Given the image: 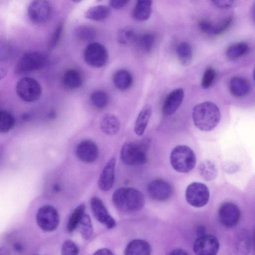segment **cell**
I'll return each mask as SVG.
<instances>
[{
  "mask_svg": "<svg viewBox=\"0 0 255 255\" xmlns=\"http://www.w3.org/2000/svg\"><path fill=\"white\" fill-rule=\"evenodd\" d=\"M100 128L104 133L113 135L119 131L120 122L116 115L107 113L102 117L100 122Z\"/></svg>",
  "mask_w": 255,
  "mask_h": 255,
  "instance_id": "cell-19",
  "label": "cell"
},
{
  "mask_svg": "<svg viewBox=\"0 0 255 255\" xmlns=\"http://www.w3.org/2000/svg\"><path fill=\"white\" fill-rule=\"evenodd\" d=\"M134 30L130 27H125L120 30L117 35V40L122 44L134 42L137 37Z\"/></svg>",
  "mask_w": 255,
  "mask_h": 255,
  "instance_id": "cell-35",
  "label": "cell"
},
{
  "mask_svg": "<svg viewBox=\"0 0 255 255\" xmlns=\"http://www.w3.org/2000/svg\"><path fill=\"white\" fill-rule=\"evenodd\" d=\"M77 228L79 229L82 237L86 240L91 239L93 236V229L89 216L85 214Z\"/></svg>",
  "mask_w": 255,
  "mask_h": 255,
  "instance_id": "cell-34",
  "label": "cell"
},
{
  "mask_svg": "<svg viewBox=\"0 0 255 255\" xmlns=\"http://www.w3.org/2000/svg\"><path fill=\"white\" fill-rule=\"evenodd\" d=\"M218 218L221 224L227 228H233L239 223L241 212L237 205L232 202L222 204L218 212Z\"/></svg>",
  "mask_w": 255,
  "mask_h": 255,
  "instance_id": "cell-12",
  "label": "cell"
},
{
  "mask_svg": "<svg viewBox=\"0 0 255 255\" xmlns=\"http://www.w3.org/2000/svg\"><path fill=\"white\" fill-rule=\"evenodd\" d=\"M213 4L220 8L227 9L234 6L236 1L229 0H218L212 1Z\"/></svg>",
  "mask_w": 255,
  "mask_h": 255,
  "instance_id": "cell-41",
  "label": "cell"
},
{
  "mask_svg": "<svg viewBox=\"0 0 255 255\" xmlns=\"http://www.w3.org/2000/svg\"><path fill=\"white\" fill-rule=\"evenodd\" d=\"M46 60V56L40 52H26L17 61L15 72L21 74L39 70L44 67Z\"/></svg>",
  "mask_w": 255,
  "mask_h": 255,
  "instance_id": "cell-5",
  "label": "cell"
},
{
  "mask_svg": "<svg viewBox=\"0 0 255 255\" xmlns=\"http://www.w3.org/2000/svg\"><path fill=\"white\" fill-rule=\"evenodd\" d=\"M167 255H190L185 250L182 249H175L170 251Z\"/></svg>",
  "mask_w": 255,
  "mask_h": 255,
  "instance_id": "cell-44",
  "label": "cell"
},
{
  "mask_svg": "<svg viewBox=\"0 0 255 255\" xmlns=\"http://www.w3.org/2000/svg\"><path fill=\"white\" fill-rule=\"evenodd\" d=\"M109 96L104 91L99 90L93 92L90 96L92 105L98 109L105 108L109 103Z\"/></svg>",
  "mask_w": 255,
  "mask_h": 255,
  "instance_id": "cell-32",
  "label": "cell"
},
{
  "mask_svg": "<svg viewBox=\"0 0 255 255\" xmlns=\"http://www.w3.org/2000/svg\"><path fill=\"white\" fill-rule=\"evenodd\" d=\"M15 90L18 96L23 101L33 102L39 99L42 89L39 82L31 77H23L16 83Z\"/></svg>",
  "mask_w": 255,
  "mask_h": 255,
  "instance_id": "cell-6",
  "label": "cell"
},
{
  "mask_svg": "<svg viewBox=\"0 0 255 255\" xmlns=\"http://www.w3.org/2000/svg\"><path fill=\"white\" fill-rule=\"evenodd\" d=\"M93 255H114L111 251L108 249H102L96 251Z\"/></svg>",
  "mask_w": 255,
  "mask_h": 255,
  "instance_id": "cell-45",
  "label": "cell"
},
{
  "mask_svg": "<svg viewBox=\"0 0 255 255\" xmlns=\"http://www.w3.org/2000/svg\"><path fill=\"white\" fill-rule=\"evenodd\" d=\"M90 206L94 216L99 222L110 229L115 227V220L110 215L100 198L93 197L90 201Z\"/></svg>",
  "mask_w": 255,
  "mask_h": 255,
  "instance_id": "cell-14",
  "label": "cell"
},
{
  "mask_svg": "<svg viewBox=\"0 0 255 255\" xmlns=\"http://www.w3.org/2000/svg\"><path fill=\"white\" fill-rule=\"evenodd\" d=\"M75 35L79 40L89 41L95 38L96 31L94 27L91 26L81 25L75 28Z\"/></svg>",
  "mask_w": 255,
  "mask_h": 255,
  "instance_id": "cell-31",
  "label": "cell"
},
{
  "mask_svg": "<svg viewBox=\"0 0 255 255\" xmlns=\"http://www.w3.org/2000/svg\"><path fill=\"white\" fill-rule=\"evenodd\" d=\"M184 96V92L181 88H177L170 92L163 102L162 113L165 116H170L174 113L181 105Z\"/></svg>",
  "mask_w": 255,
  "mask_h": 255,
  "instance_id": "cell-17",
  "label": "cell"
},
{
  "mask_svg": "<svg viewBox=\"0 0 255 255\" xmlns=\"http://www.w3.org/2000/svg\"><path fill=\"white\" fill-rule=\"evenodd\" d=\"M195 126L202 131H210L218 124L221 114L217 106L211 102H204L196 105L192 112Z\"/></svg>",
  "mask_w": 255,
  "mask_h": 255,
  "instance_id": "cell-2",
  "label": "cell"
},
{
  "mask_svg": "<svg viewBox=\"0 0 255 255\" xmlns=\"http://www.w3.org/2000/svg\"><path fill=\"white\" fill-rule=\"evenodd\" d=\"M78 248L77 245L71 240H66L62 246V255H78Z\"/></svg>",
  "mask_w": 255,
  "mask_h": 255,
  "instance_id": "cell-40",
  "label": "cell"
},
{
  "mask_svg": "<svg viewBox=\"0 0 255 255\" xmlns=\"http://www.w3.org/2000/svg\"><path fill=\"white\" fill-rule=\"evenodd\" d=\"M213 23L207 19H202L199 21L200 29L204 33L211 34Z\"/></svg>",
  "mask_w": 255,
  "mask_h": 255,
  "instance_id": "cell-42",
  "label": "cell"
},
{
  "mask_svg": "<svg viewBox=\"0 0 255 255\" xmlns=\"http://www.w3.org/2000/svg\"><path fill=\"white\" fill-rule=\"evenodd\" d=\"M150 140L146 138L137 141H128L122 146L120 157L122 161L129 165H140L147 160V152Z\"/></svg>",
  "mask_w": 255,
  "mask_h": 255,
  "instance_id": "cell-3",
  "label": "cell"
},
{
  "mask_svg": "<svg viewBox=\"0 0 255 255\" xmlns=\"http://www.w3.org/2000/svg\"><path fill=\"white\" fill-rule=\"evenodd\" d=\"M111 13L110 7L106 5L99 4L90 7L86 11V18L94 20L101 21L108 17Z\"/></svg>",
  "mask_w": 255,
  "mask_h": 255,
  "instance_id": "cell-24",
  "label": "cell"
},
{
  "mask_svg": "<svg viewBox=\"0 0 255 255\" xmlns=\"http://www.w3.org/2000/svg\"><path fill=\"white\" fill-rule=\"evenodd\" d=\"M155 42L154 34L151 32H146L137 35L134 43L142 51L146 52L151 51Z\"/></svg>",
  "mask_w": 255,
  "mask_h": 255,
  "instance_id": "cell-26",
  "label": "cell"
},
{
  "mask_svg": "<svg viewBox=\"0 0 255 255\" xmlns=\"http://www.w3.org/2000/svg\"><path fill=\"white\" fill-rule=\"evenodd\" d=\"M113 82L118 90L125 91L129 89L133 83V77L131 73L126 69H120L114 75Z\"/></svg>",
  "mask_w": 255,
  "mask_h": 255,
  "instance_id": "cell-21",
  "label": "cell"
},
{
  "mask_svg": "<svg viewBox=\"0 0 255 255\" xmlns=\"http://www.w3.org/2000/svg\"><path fill=\"white\" fill-rule=\"evenodd\" d=\"M229 87L231 94L236 97L246 96L251 90L249 81L241 76L233 77L229 82Z\"/></svg>",
  "mask_w": 255,
  "mask_h": 255,
  "instance_id": "cell-18",
  "label": "cell"
},
{
  "mask_svg": "<svg viewBox=\"0 0 255 255\" xmlns=\"http://www.w3.org/2000/svg\"><path fill=\"white\" fill-rule=\"evenodd\" d=\"M13 248L16 252L20 253L23 251V247L21 244L16 243L14 244Z\"/></svg>",
  "mask_w": 255,
  "mask_h": 255,
  "instance_id": "cell-46",
  "label": "cell"
},
{
  "mask_svg": "<svg viewBox=\"0 0 255 255\" xmlns=\"http://www.w3.org/2000/svg\"><path fill=\"white\" fill-rule=\"evenodd\" d=\"M216 75L215 70L212 67H208L205 71L201 80L203 88H209L212 84Z\"/></svg>",
  "mask_w": 255,
  "mask_h": 255,
  "instance_id": "cell-39",
  "label": "cell"
},
{
  "mask_svg": "<svg viewBox=\"0 0 255 255\" xmlns=\"http://www.w3.org/2000/svg\"><path fill=\"white\" fill-rule=\"evenodd\" d=\"M170 160L173 168L180 173H187L191 171L196 162L194 151L184 145H178L173 149Z\"/></svg>",
  "mask_w": 255,
  "mask_h": 255,
  "instance_id": "cell-4",
  "label": "cell"
},
{
  "mask_svg": "<svg viewBox=\"0 0 255 255\" xmlns=\"http://www.w3.org/2000/svg\"><path fill=\"white\" fill-rule=\"evenodd\" d=\"M185 197L191 206L200 208L206 205L209 201L210 192L208 187L199 182H193L186 188Z\"/></svg>",
  "mask_w": 255,
  "mask_h": 255,
  "instance_id": "cell-9",
  "label": "cell"
},
{
  "mask_svg": "<svg viewBox=\"0 0 255 255\" xmlns=\"http://www.w3.org/2000/svg\"><path fill=\"white\" fill-rule=\"evenodd\" d=\"M233 16H228L217 24L213 23L212 35H218L223 33L233 23Z\"/></svg>",
  "mask_w": 255,
  "mask_h": 255,
  "instance_id": "cell-38",
  "label": "cell"
},
{
  "mask_svg": "<svg viewBox=\"0 0 255 255\" xmlns=\"http://www.w3.org/2000/svg\"><path fill=\"white\" fill-rule=\"evenodd\" d=\"M112 200L116 207L121 211L133 213L140 211L144 205L143 194L132 187H122L113 193Z\"/></svg>",
  "mask_w": 255,
  "mask_h": 255,
  "instance_id": "cell-1",
  "label": "cell"
},
{
  "mask_svg": "<svg viewBox=\"0 0 255 255\" xmlns=\"http://www.w3.org/2000/svg\"><path fill=\"white\" fill-rule=\"evenodd\" d=\"M128 1L127 0H111L109 1V4L115 9H120L124 7Z\"/></svg>",
  "mask_w": 255,
  "mask_h": 255,
  "instance_id": "cell-43",
  "label": "cell"
},
{
  "mask_svg": "<svg viewBox=\"0 0 255 255\" xmlns=\"http://www.w3.org/2000/svg\"><path fill=\"white\" fill-rule=\"evenodd\" d=\"M151 113L152 108L149 105L144 106L140 111L134 126V131L136 134L141 136L143 134Z\"/></svg>",
  "mask_w": 255,
  "mask_h": 255,
  "instance_id": "cell-23",
  "label": "cell"
},
{
  "mask_svg": "<svg viewBox=\"0 0 255 255\" xmlns=\"http://www.w3.org/2000/svg\"><path fill=\"white\" fill-rule=\"evenodd\" d=\"M51 7L46 0H33L29 4L27 9V15L33 23L41 24L46 22L49 19Z\"/></svg>",
  "mask_w": 255,
  "mask_h": 255,
  "instance_id": "cell-10",
  "label": "cell"
},
{
  "mask_svg": "<svg viewBox=\"0 0 255 255\" xmlns=\"http://www.w3.org/2000/svg\"><path fill=\"white\" fill-rule=\"evenodd\" d=\"M84 59L89 66L95 68L104 66L109 59V53L102 44L93 42L88 44L84 51Z\"/></svg>",
  "mask_w": 255,
  "mask_h": 255,
  "instance_id": "cell-7",
  "label": "cell"
},
{
  "mask_svg": "<svg viewBox=\"0 0 255 255\" xmlns=\"http://www.w3.org/2000/svg\"><path fill=\"white\" fill-rule=\"evenodd\" d=\"M198 169L201 176L207 181L214 179L218 173L216 165L210 160L203 161L199 165Z\"/></svg>",
  "mask_w": 255,
  "mask_h": 255,
  "instance_id": "cell-29",
  "label": "cell"
},
{
  "mask_svg": "<svg viewBox=\"0 0 255 255\" xmlns=\"http://www.w3.org/2000/svg\"><path fill=\"white\" fill-rule=\"evenodd\" d=\"M116 163V158L113 157L104 166L98 181L101 190L107 191L112 188L115 181Z\"/></svg>",
  "mask_w": 255,
  "mask_h": 255,
  "instance_id": "cell-16",
  "label": "cell"
},
{
  "mask_svg": "<svg viewBox=\"0 0 255 255\" xmlns=\"http://www.w3.org/2000/svg\"><path fill=\"white\" fill-rule=\"evenodd\" d=\"M251 249V240L246 233L239 235L236 244V251L238 255H248Z\"/></svg>",
  "mask_w": 255,
  "mask_h": 255,
  "instance_id": "cell-36",
  "label": "cell"
},
{
  "mask_svg": "<svg viewBox=\"0 0 255 255\" xmlns=\"http://www.w3.org/2000/svg\"><path fill=\"white\" fill-rule=\"evenodd\" d=\"M219 249L218 240L210 234L200 235L193 245V251L196 255H217Z\"/></svg>",
  "mask_w": 255,
  "mask_h": 255,
  "instance_id": "cell-11",
  "label": "cell"
},
{
  "mask_svg": "<svg viewBox=\"0 0 255 255\" xmlns=\"http://www.w3.org/2000/svg\"><path fill=\"white\" fill-rule=\"evenodd\" d=\"M250 47L246 42H239L230 45L226 51V55L231 59L241 57L249 51Z\"/></svg>",
  "mask_w": 255,
  "mask_h": 255,
  "instance_id": "cell-27",
  "label": "cell"
},
{
  "mask_svg": "<svg viewBox=\"0 0 255 255\" xmlns=\"http://www.w3.org/2000/svg\"><path fill=\"white\" fill-rule=\"evenodd\" d=\"M76 154L81 161L91 163L95 162L99 156V149L92 140L85 139L81 141L77 146Z\"/></svg>",
  "mask_w": 255,
  "mask_h": 255,
  "instance_id": "cell-15",
  "label": "cell"
},
{
  "mask_svg": "<svg viewBox=\"0 0 255 255\" xmlns=\"http://www.w3.org/2000/svg\"><path fill=\"white\" fill-rule=\"evenodd\" d=\"M85 206L80 204L72 212L67 224V229L69 232H73L77 228L83 216L85 214Z\"/></svg>",
  "mask_w": 255,
  "mask_h": 255,
  "instance_id": "cell-33",
  "label": "cell"
},
{
  "mask_svg": "<svg viewBox=\"0 0 255 255\" xmlns=\"http://www.w3.org/2000/svg\"><path fill=\"white\" fill-rule=\"evenodd\" d=\"M63 24L59 23L51 33L48 42V48L49 50L54 49L58 44L63 31Z\"/></svg>",
  "mask_w": 255,
  "mask_h": 255,
  "instance_id": "cell-37",
  "label": "cell"
},
{
  "mask_svg": "<svg viewBox=\"0 0 255 255\" xmlns=\"http://www.w3.org/2000/svg\"><path fill=\"white\" fill-rule=\"evenodd\" d=\"M64 85L70 89L80 88L83 84L81 73L77 70L70 69L67 70L63 77Z\"/></svg>",
  "mask_w": 255,
  "mask_h": 255,
  "instance_id": "cell-25",
  "label": "cell"
},
{
  "mask_svg": "<svg viewBox=\"0 0 255 255\" xmlns=\"http://www.w3.org/2000/svg\"><path fill=\"white\" fill-rule=\"evenodd\" d=\"M152 1L149 0H139L137 1L133 11L132 17L138 21L147 20L151 14Z\"/></svg>",
  "mask_w": 255,
  "mask_h": 255,
  "instance_id": "cell-22",
  "label": "cell"
},
{
  "mask_svg": "<svg viewBox=\"0 0 255 255\" xmlns=\"http://www.w3.org/2000/svg\"><path fill=\"white\" fill-rule=\"evenodd\" d=\"M36 220L42 230L51 232L55 230L59 223V215L52 206L45 205L40 207L36 214Z\"/></svg>",
  "mask_w": 255,
  "mask_h": 255,
  "instance_id": "cell-8",
  "label": "cell"
},
{
  "mask_svg": "<svg viewBox=\"0 0 255 255\" xmlns=\"http://www.w3.org/2000/svg\"><path fill=\"white\" fill-rule=\"evenodd\" d=\"M176 54L180 62L183 65L189 64L192 59V50L190 44L186 42L180 43L176 48Z\"/></svg>",
  "mask_w": 255,
  "mask_h": 255,
  "instance_id": "cell-30",
  "label": "cell"
},
{
  "mask_svg": "<svg viewBox=\"0 0 255 255\" xmlns=\"http://www.w3.org/2000/svg\"><path fill=\"white\" fill-rule=\"evenodd\" d=\"M15 125L14 116L6 110L0 109V132H8L14 127Z\"/></svg>",
  "mask_w": 255,
  "mask_h": 255,
  "instance_id": "cell-28",
  "label": "cell"
},
{
  "mask_svg": "<svg viewBox=\"0 0 255 255\" xmlns=\"http://www.w3.org/2000/svg\"><path fill=\"white\" fill-rule=\"evenodd\" d=\"M147 190L150 197L158 201L167 200L173 193L172 185L162 179H156L151 181L148 184Z\"/></svg>",
  "mask_w": 255,
  "mask_h": 255,
  "instance_id": "cell-13",
  "label": "cell"
},
{
  "mask_svg": "<svg viewBox=\"0 0 255 255\" xmlns=\"http://www.w3.org/2000/svg\"><path fill=\"white\" fill-rule=\"evenodd\" d=\"M151 247L148 242L139 239L130 241L126 247L125 255H150Z\"/></svg>",
  "mask_w": 255,
  "mask_h": 255,
  "instance_id": "cell-20",
  "label": "cell"
}]
</instances>
